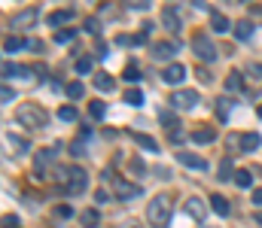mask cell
<instances>
[{"label": "cell", "mask_w": 262, "mask_h": 228, "mask_svg": "<svg viewBox=\"0 0 262 228\" xmlns=\"http://www.w3.org/2000/svg\"><path fill=\"white\" fill-rule=\"evenodd\" d=\"M16 122L21 125V128H28V131H40V128H46L49 116H46V110L37 107V104H21L16 110Z\"/></svg>", "instance_id": "cell-1"}, {"label": "cell", "mask_w": 262, "mask_h": 228, "mask_svg": "<svg viewBox=\"0 0 262 228\" xmlns=\"http://www.w3.org/2000/svg\"><path fill=\"white\" fill-rule=\"evenodd\" d=\"M146 219L153 228H168L171 225V204L168 198H156L150 207H146Z\"/></svg>", "instance_id": "cell-2"}, {"label": "cell", "mask_w": 262, "mask_h": 228, "mask_svg": "<svg viewBox=\"0 0 262 228\" xmlns=\"http://www.w3.org/2000/svg\"><path fill=\"white\" fill-rule=\"evenodd\" d=\"M192 49H195V55L201 61H216V46H213V40L208 37V33H195V37H192Z\"/></svg>", "instance_id": "cell-3"}, {"label": "cell", "mask_w": 262, "mask_h": 228, "mask_svg": "<svg viewBox=\"0 0 262 228\" xmlns=\"http://www.w3.org/2000/svg\"><path fill=\"white\" fill-rule=\"evenodd\" d=\"M86 186H88V174L83 167H70V177H67V195H83L86 192Z\"/></svg>", "instance_id": "cell-4"}, {"label": "cell", "mask_w": 262, "mask_h": 228, "mask_svg": "<svg viewBox=\"0 0 262 228\" xmlns=\"http://www.w3.org/2000/svg\"><path fill=\"white\" fill-rule=\"evenodd\" d=\"M113 195L119 201H134V198H140V186L128 179H113Z\"/></svg>", "instance_id": "cell-5"}, {"label": "cell", "mask_w": 262, "mask_h": 228, "mask_svg": "<svg viewBox=\"0 0 262 228\" xmlns=\"http://www.w3.org/2000/svg\"><path fill=\"white\" fill-rule=\"evenodd\" d=\"M198 100H201L198 91H192V88H183V91H174V95H171V104L177 110H195Z\"/></svg>", "instance_id": "cell-6"}, {"label": "cell", "mask_w": 262, "mask_h": 228, "mask_svg": "<svg viewBox=\"0 0 262 228\" xmlns=\"http://www.w3.org/2000/svg\"><path fill=\"white\" fill-rule=\"evenodd\" d=\"M52 164H55V149H40L34 155V170H37V174H46Z\"/></svg>", "instance_id": "cell-7"}, {"label": "cell", "mask_w": 262, "mask_h": 228, "mask_svg": "<svg viewBox=\"0 0 262 228\" xmlns=\"http://www.w3.org/2000/svg\"><path fill=\"white\" fill-rule=\"evenodd\" d=\"M162 79H165V82H171V85L183 82V79H186V67L183 64H168L165 70H162Z\"/></svg>", "instance_id": "cell-8"}, {"label": "cell", "mask_w": 262, "mask_h": 228, "mask_svg": "<svg viewBox=\"0 0 262 228\" xmlns=\"http://www.w3.org/2000/svg\"><path fill=\"white\" fill-rule=\"evenodd\" d=\"M37 21V9H21V13L13 16V31H21V28H31Z\"/></svg>", "instance_id": "cell-9"}, {"label": "cell", "mask_w": 262, "mask_h": 228, "mask_svg": "<svg viewBox=\"0 0 262 228\" xmlns=\"http://www.w3.org/2000/svg\"><path fill=\"white\" fill-rule=\"evenodd\" d=\"M177 162L183 167H192V170H208V162H204L201 155H195V152H180Z\"/></svg>", "instance_id": "cell-10"}, {"label": "cell", "mask_w": 262, "mask_h": 228, "mask_svg": "<svg viewBox=\"0 0 262 228\" xmlns=\"http://www.w3.org/2000/svg\"><path fill=\"white\" fill-rule=\"evenodd\" d=\"M259 143H262V137L256 134V131H247V134H241V152H256L259 149Z\"/></svg>", "instance_id": "cell-11"}, {"label": "cell", "mask_w": 262, "mask_h": 228, "mask_svg": "<svg viewBox=\"0 0 262 228\" xmlns=\"http://www.w3.org/2000/svg\"><path fill=\"white\" fill-rule=\"evenodd\" d=\"M177 49H180L177 43H168V40H162V43H156V46H153V55H156V58H174V55H177Z\"/></svg>", "instance_id": "cell-12"}, {"label": "cell", "mask_w": 262, "mask_h": 228, "mask_svg": "<svg viewBox=\"0 0 262 228\" xmlns=\"http://www.w3.org/2000/svg\"><path fill=\"white\" fill-rule=\"evenodd\" d=\"M162 25H165L171 33H177L180 28H183V25H180V16H177V9H162Z\"/></svg>", "instance_id": "cell-13"}, {"label": "cell", "mask_w": 262, "mask_h": 228, "mask_svg": "<svg viewBox=\"0 0 262 228\" xmlns=\"http://www.w3.org/2000/svg\"><path fill=\"white\" fill-rule=\"evenodd\" d=\"M189 137H192V143H213V140H216V131H213V128H204V125H198V128L192 131Z\"/></svg>", "instance_id": "cell-14"}, {"label": "cell", "mask_w": 262, "mask_h": 228, "mask_svg": "<svg viewBox=\"0 0 262 228\" xmlns=\"http://www.w3.org/2000/svg\"><path fill=\"white\" fill-rule=\"evenodd\" d=\"M131 137H134V143H138V146H140V149H146V152H158V143L153 140V137H150V134H140V131H134Z\"/></svg>", "instance_id": "cell-15"}, {"label": "cell", "mask_w": 262, "mask_h": 228, "mask_svg": "<svg viewBox=\"0 0 262 228\" xmlns=\"http://www.w3.org/2000/svg\"><path fill=\"white\" fill-rule=\"evenodd\" d=\"M210 28H213V33H226L232 28V21L226 18L223 13H210Z\"/></svg>", "instance_id": "cell-16"}, {"label": "cell", "mask_w": 262, "mask_h": 228, "mask_svg": "<svg viewBox=\"0 0 262 228\" xmlns=\"http://www.w3.org/2000/svg\"><path fill=\"white\" fill-rule=\"evenodd\" d=\"M95 88H98V91H113V88H116V79L101 70V73H95Z\"/></svg>", "instance_id": "cell-17"}, {"label": "cell", "mask_w": 262, "mask_h": 228, "mask_svg": "<svg viewBox=\"0 0 262 228\" xmlns=\"http://www.w3.org/2000/svg\"><path fill=\"white\" fill-rule=\"evenodd\" d=\"M210 207H213V213H216V216H229V213H232L229 201H226L223 195H210Z\"/></svg>", "instance_id": "cell-18"}, {"label": "cell", "mask_w": 262, "mask_h": 228, "mask_svg": "<svg viewBox=\"0 0 262 228\" xmlns=\"http://www.w3.org/2000/svg\"><path fill=\"white\" fill-rule=\"evenodd\" d=\"M183 207H186V213L192 216V219H198V222L204 219V204H201L198 198H189V201L183 204Z\"/></svg>", "instance_id": "cell-19"}, {"label": "cell", "mask_w": 262, "mask_h": 228, "mask_svg": "<svg viewBox=\"0 0 262 228\" xmlns=\"http://www.w3.org/2000/svg\"><path fill=\"white\" fill-rule=\"evenodd\" d=\"M70 18H73V9H61V13H52V16H49V25H52V28H61V25H67Z\"/></svg>", "instance_id": "cell-20"}, {"label": "cell", "mask_w": 262, "mask_h": 228, "mask_svg": "<svg viewBox=\"0 0 262 228\" xmlns=\"http://www.w3.org/2000/svg\"><path fill=\"white\" fill-rule=\"evenodd\" d=\"M226 88H229V91H241V88H244L241 70H229V76H226Z\"/></svg>", "instance_id": "cell-21"}, {"label": "cell", "mask_w": 262, "mask_h": 228, "mask_svg": "<svg viewBox=\"0 0 262 228\" xmlns=\"http://www.w3.org/2000/svg\"><path fill=\"white\" fill-rule=\"evenodd\" d=\"M232 31H235L238 40H250V37H253V21H238Z\"/></svg>", "instance_id": "cell-22"}, {"label": "cell", "mask_w": 262, "mask_h": 228, "mask_svg": "<svg viewBox=\"0 0 262 228\" xmlns=\"http://www.w3.org/2000/svg\"><path fill=\"white\" fill-rule=\"evenodd\" d=\"M6 143L13 146L16 152H28V149H31V143L25 140V137H16V134H6Z\"/></svg>", "instance_id": "cell-23"}, {"label": "cell", "mask_w": 262, "mask_h": 228, "mask_svg": "<svg viewBox=\"0 0 262 228\" xmlns=\"http://www.w3.org/2000/svg\"><path fill=\"white\" fill-rule=\"evenodd\" d=\"M25 40H21V37H6L3 40V49H6V55H13V52H18V49H25Z\"/></svg>", "instance_id": "cell-24"}, {"label": "cell", "mask_w": 262, "mask_h": 228, "mask_svg": "<svg viewBox=\"0 0 262 228\" xmlns=\"http://www.w3.org/2000/svg\"><path fill=\"white\" fill-rule=\"evenodd\" d=\"M216 116H220V122H226L229 119V107H235V104H229V98H216Z\"/></svg>", "instance_id": "cell-25"}, {"label": "cell", "mask_w": 262, "mask_h": 228, "mask_svg": "<svg viewBox=\"0 0 262 228\" xmlns=\"http://www.w3.org/2000/svg\"><path fill=\"white\" fill-rule=\"evenodd\" d=\"M125 104L140 107V104H143V91H140V88H128V91H125Z\"/></svg>", "instance_id": "cell-26"}, {"label": "cell", "mask_w": 262, "mask_h": 228, "mask_svg": "<svg viewBox=\"0 0 262 228\" xmlns=\"http://www.w3.org/2000/svg\"><path fill=\"white\" fill-rule=\"evenodd\" d=\"M64 91H67V98H70V100H76V98L86 95V85H83V82H67Z\"/></svg>", "instance_id": "cell-27"}, {"label": "cell", "mask_w": 262, "mask_h": 228, "mask_svg": "<svg viewBox=\"0 0 262 228\" xmlns=\"http://www.w3.org/2000/svg\"><path fill=\"white\" fill-rule=\"evenodd\" d=\"M250 182H253V174H250V170H235V186L250 189Z\"/></svg>", "instance_id": "cell-28"}, {"label": "cell", "mask_w": 262, "mask_h": 228, "mask_svg": "<svg viewBox=\"0 0 262 228\" xmlns=\"http://www.w3.org/2000/svg\"><path fill=\"white\" fill-rule=\"evenodd\" d=\"M73 37H76V31H73V28H61L58 33H55V43H58V46H67Z\"/></svg>", "instance_id": "cell-29"}, {"label": "cell", "mask_w": 262, "mask_h": 228, "mask_svg": "<svg viewBox=\"0 0 262 228\" xmlns=\"http://www.w3.org/2000/svg\"><path fill=\"white\" fill-rule=\"evenodd\" d=\"M79 219H83L86 228H95V225L101 222V216H98V210H83V216H79Z\"/></svg>", "instance_id": "cell-30"}, {"label": "cell", "mask_w": 262, "mask_h": 228, "mask_svg": "<svg viewBox=\"0 0 262 228\" xmlns=\"http://www.w3.org/2000/svg\"><path fill=\"white\" fill-rule=\"evenodd\" d=\"M88 113H92V119H104L107 104H104V100H92V104H88Z\"/></svg>", "instance_id": "cell-31"}, {"label": "cell", "mask_w": 262, "mask_h": 228, "mask_svg": "<svg viewBox=\"0 0 262 228\" xmlns=\"http://www.w3.org/2000/svg\"><path fill=\"white\" fill-rule=\"evenodd\" d=\"M125 79H128V82H138V79H140V67L138 64H128V67H125V73H122Z\"/></svg>", "instance_id": "cell-32"}, {"label": "cell", "mask_w": 262, "mask_h": 228, "mask_svg": "<svg viewBox=\"0 0 262 228\" xmlns=\"http://www.w3.org/2000/svg\"><path fill=\"white\" fill-rule=\"evenodd\" d=\"M58 119L61 122H76V107H61L58 110Z\"/></svg>", "instance_id": "cell-33"}, {"label": "cell", "mask_w": 262, "mask_h": 228, "mask_svg": "<svg viewBox=\"0 0 262 228\" xmlns=\"http://www.w3.org/2000/svg\"><path fill=\"white\" fill-rule=\"evenodd\" d=\"M83 28H86V31H88V33H101V21H98V18H95V16H88V18H86V21H83Z\"/></svg>", "instance_id": "cell-34"}, {"label": "cell", "mask_w": 262, "mask_h": 228, "mask_svg": "<svg viewBox=\"0 0 262 228\" xmlns=\"http://www.w3.org/2000/svg\"><path fill=\"white\" fill-rule=\"evenodd\" d=\"M76 73H79V76L92 73V58H79V61H76Z\"/></svg>", "instance_id": "cell-35"}, {"label": "cell", "mask_w": 262, "mask_h": 228, "mask_svg": "<svg viewBox=\"0 0 262 228\" xmlns=\"http://www.w3.org/2000/svg\"><path fill=\"white\" fill-rule=\"evenodd\" d=\"M55 216H58V219H70L73 207H70V204H61V207H55Z\"/></svg>", "instance_id": "cell-36"}, {"label": "cell", "mask_w": 262, "mask_h": 228, "mask_svg": "<svg viewBox=\"0 0 262 228\" xmlns=\"http://www.w3.org/2000/svg\"><path fill=\"white\" fill-rule=\"evenodd\" d=\"M158 122L168 125V128H174V125H177V116H174V113H158Z\"/></svg>", "instance_id": "cell-37"}, {"label": "cell", "mask_w": 262, "mask_h": 228, "mask_svg": "<svg viewBox=\"0 0 262 228\" xmlns=\"http://www.w3.org/2000/svg\"><path fill=\"white\" fill-rule=\"evenodd\" d=\"M128 167H131V174H138V177H140L143 170H146V164L140 162V158H131V164H128Z\"/></svg>", "instance_id": "cell-38"}, {"label": "cell", "mask_w": 262, "mask_h": 228, "mask_svg": "<svg viewBox=\"0 0 262 228\" xmlns=\"http://www.w3.org/2000/svg\"><path fill=\"white\" fill-rule=\"evenodd\" d=\"M229 170H232V162H229V158H223V164H220V179H229Z\"/></svg>", "instance_id": "cell-39"}, {"label": "cell", "mask_w": 262, "mask_h": 228, "mask_svg": "<svg viewBox=\"0 0 262 228\" xmlns=\"http://www.w3.org/2000/svg\"><path fill=\"white\" fill-rule=\"evenodd\" d=\"M70 152H73V155L79 158V155L86 152V143H83V140H73V143H70Z\"/></svg>", "instance_id": "cell-40"}, {"label": "cell", "mask_w": 262, "mask_h": 228, "mask_svg": "<svg viewBox=\"0 0 262 228\" xmlns=\"http://www.w3.org/2000/svg\"><path fill=\"white\" fill-rule=\"evenodd\" d=\"M0 98H3V104H13V98H16V91L9 88V85H3V91H0Z\"/></svg>", "instance_id": "cell-41"}, {"label": "cell", "mask_w": 262, "mask_h": 228, "mask_svg": "<svg viewBox=\"0 0 262 228\" xmlns=\"http://www.w3.org/2000/svg\"><path fill=\"white\" fill-rule=\"evenodd\" d=\"M250 201H253L256 207H262V189H253V195H250Z\"/></svg>", "instance_id": "cell-42"}, {"label": "cell", "mask_w": 262, "mask_h": 228, "mask_svg": "<svg viewBox=\"0 0 262 228\" xmlns=\"http://www.w3.org/2000/svg\"><path fill=\"white\" fill-rule=\"evenodd\" d=\"M131 6H138V9H150V0H128Z\"/></svg>", "instance_id": "cell-43"}, {"label": "cell", "mask_w": 262, "mask_h": 228, "mask_svg": "<svg viewBox=\"0 0 262 228\" xmlns=\"http://www.w3.org/2000/svg\"><path fill=\"white\" fill-rule=\"evenodd\" d=\"M3 225H6V228H16L18 219H16V216H3Z\"/></svg>", "instance_id": "cell-44"}, {"label": "cell", "mask_w": 262, "mask_h": 228, "mask_svg": "<svg viewBox=\"0 0 262 228\" xmlns=\"http://www.w3.org/2000/svg\"><path fill=\"white\" fill-rule=\"evenodd\" d=\"M131 43H134V46H143V43H146V31H143V33H138V37H134Z\"/></svg>", "instance_id": "cell-45"}, {"label": "cell", "mask_w": 262, "mask_h": 228, "mask_svg": "<svg viewBox=\"0 0 262 228\" xmlns=\"http://www.w3.org/2000/svg\"><path fill=\"white\" fill-rule=\"evenodd\" d=\"M95 201H98V204H104V201H107V192H104V189L95 192Z\"/></svg>", "instance_id": "cell-46"}, {"label": "cell", "mask_w": 262, "mask_h": 228, "mask_svg": "<svg viewBox=\"0 0 262 228\" xmlns=\"http://www.w3.org/2000/svg\"><path fill=\"white\" fill-rule=\"evenodd\" d=\"M250 73H253V76H262V64H250Z\"/></svg>", "instance_id": "cell-47"}, {"label": "cell", "mask_w": 262, "mask_h": 228, "mask_svg": "<svg viewBox=\"0 0 262 228\" xmlns=\"http://www.w3.org/2000/svg\"><path fill=\"white\" fill-rule=\"evenodd\" d=\"M119 228H140L138 222H125V225H119Z\"/></svg>", "instance_id": "cell-48"}, {"label": "cell", "mask_w": 262, "mask_h": 228, "mask_svg": "<svg viewBox=\"0 0 262 228\" xmlns=\"http://www.w3.org/2000/svg\"><path fill=\"white\" fill-rule=\"evenodd\" d=\"M256 116H259V119H262V104H259V107H256Z\"/></svg>", "instance_id": "cell-49"}, {"label": "cell", "mask_w": 262, "mask_h": 228, "mask_svg": "<svg viewBox=\"0 0 262 228\" xmlns=\"http://www.w3.org/2000/svg\"><path fill=\"white\" fill-rule=\"evenodd\" d=\"M256 222H259V225H262V213H256Z\"/></svg>", "instance_id": "cell-50"}, {"label": "cell", "mask_w": 262, "mask_h": 228, "mask_svg": "<svg viewBox=\"0 0 262 228\" xmlns=\"http://www.w3.org/2000/svg\"><path fill=\"white\" fill-rule=\"evenodd\" d=\"M208 228H210V225H208Z\"/></svg>", "instance_id": "cell-51"}]
</instances>
